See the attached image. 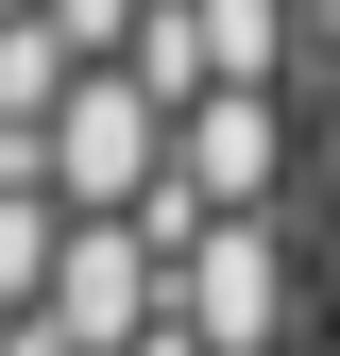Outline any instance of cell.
Returning <instances> with one entry per match:
<instances>
[{
  "label": "cell",
  "mask_w": 340,
  "mask_h": 356,
  "mask_svg": "<svg viewBox=\"0 0 340 356\" xmlns=\"http://www.w3.org/2000/svg\"><path fill=\"white\" fill-rule=\"evenodd\" d=\"M153 305H170L187 356H272V323H289V238H272V220H204Z\"/></svg>",
  "instance_id": "cell-2"
},
{
  "label": "cell",
  "mask_w": 340,
  "mask_h": 356,
  "mask_svg": "<svg viewBox=\"0 0 340 356\" xmlns=\"http://www.w3.org/2000/svg\"><path fill=\"white\" fill-rule=\"evenodd\" d=\"M153 136H170V119H153L119 68H68V102L17 136V170L52 187V220H137V187H153Z\"/></svg>",
  "instance_id": "cell-1"
},
{
  "label": "cell",
  "mask_w": 340,
  "mask_h": 356,
  "mask_svg": "<svg viewBox=\"0 0 340 356\" xmlns=\"http://www.w3.org/2000/svg\"><path fill=\"white\" fill-rule=\"evenodd\" d=\"M289 51V0H187V102L204 85H272Z\"/></svg>",
  "instance_id": "cell-3"
}]
</instances>
